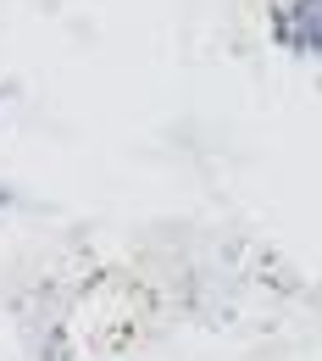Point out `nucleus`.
<instances>
[{
	"instance_id": "obj_1",
	"label": "nucleus",
	"mask_w": 322,
	"mask_h": 361,
	"mask_svg": "<svg viewBox=\"0 0 322 361\" xmlns=\"http://www.w3.org/2000/svg\"><path fill=\"white\" fill-rule=\"evenodd\" d=\"M273 39L295 56H322V0H289L273 11Z\"/></svg>"
}]
</instances>
